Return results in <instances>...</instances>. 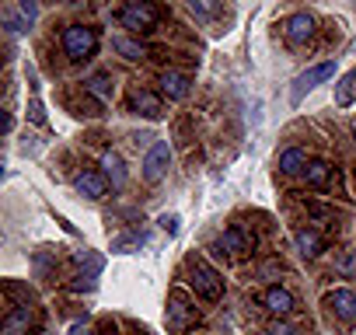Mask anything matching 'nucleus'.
I'll return each instance as SVG.
<instances>
[{
    "label": "nucleus",
    "mask_w": 356,
    "mask_h": 335,
    "mask_svg": "<svg viewBox=\"0 0 356 335\" xmlns=\"http://www.w3.org/2000/svg\"><path fill=\"white\" fill-rule=\"evenodd\" d=\"M112 49H115L119 56H126V60H147V56L154 53L150 46H143V42H136V39H126V35L112 39Z\"/></svg>",
    "instance_id": "aec40b11"
},
{
    "label": "nucleus",
    "mask_w": 356,
    "mask_h": 335,
    "mask_svg": "<svg viewBox=\"0 0 356 335\" xmlns=\"http://www.w3.org/2000/svg\"><path fill=\"white\" fill-rule=\"evenodd\" d=\"M143 241H147V234H143V231H129V234L112 238V252H115V255H129V252H136Z\"/></svg>",
    "instance_id": "4be33fe9"
},
{
    "label": "nucleus",
    "mask_w": 356,
    "mask_h": 335,
    "mask_svg": "<svg viewBox=\"0 0 356 335\" xmlns=\"http://www.w3.org/2000/svg\"><path fill=\"white\" fill-rule=\"evenodd\" d=\"M98 49V32L91 25H67L63 28V53L70 63H81V60H91Z\"/></svg>",
    "instance_id": "f03ea898"
},
{
    "label": "nucleus",
    "mask_w": 356,
    "mask_h": 335,
    "mask_svg": "<svg viewBox=\"0 0 356 335\" xmlns=\"http://www.w3.org/2000/svg\"><path fill=\"white\" fill-rule=\"evenodd\" d=\"M32 325H35L32 304H15V307L4 314V325H0V332H4V335H29Z\"/></svg>",
    "instance_id": "9d476101"
},
{
    "label": "nucleus",
    "mask_w": 356,
    "mask_h": 335,
    "mask_svg": "<svg viewBox=\"0 0 356 335\" xmlns=\"http://www.w3.org/2000/svg\"><path fill=\"white\" fill-rule=\"evenodd\" d=\"M283 32H286V42H290V46H307V42H314L318 22H314L307 11H297V15H290V18H286Z\"/></svg>",
    "instance_id": "6e6552de"
},
{
    "label": "nucleus",
    "mask_w": 356,
    "mask_h": 335,
    "mask_svg": "<svg viewBox=\"0 0 356 335\" xmlns=\"http://www.w3.org/2000/svg\"><path fill=\"white\" fill-rule=\"evenodd\" d=\"M304 182H307L311 189H328V182H332V164H328V161H311L307 172H304Z\"/></svg>",
    "instance_id": "6ab92c4d"
},
{
    "label": "nucleus",
    "mask_w": 356,
    "mask_h": 335,
    "mask_svg": "<svg viewBox=\"0 0 356 335\" xmlns=\"http://www.w3.org/2000/svg\"><path fill=\"white\" fill-rule=\"evenodd\" d=\"M325 304L332 307V314L339 321H356V293L353 290H328Z\"/></svg>",
    "instance_id": "ddd939ff"
},
{
    "label": "nucleus",
    "mask_w": 356,
    "mask_h": 335,
    "mask_svg": "<svg viewBox=\"0 0 356 335\" xmlns=\"http://www.w3.org/2000/svg\"><path fill=\"white\" fill-rule=\"evenodd\" d=\"M353 335H356V332H353Z\"/></svg>",
    "instance_id": "72a5a7b5"
},
{
    "label": "nucleus",
    "mask_w": 356,
    "mask_h": 335,
    "mask_svg": "<svg viewBox=\"0 0 356 335\" xmlns=\"http://www.w3.org/2000/svg\"><path fill=\"white\" fill-rule=\"evenodd\" d=\"M213 252L217 255H227V259H245V255L255 252V234H248L241 224H234V227H227L220 234V241L213 245Z\"/></svg>",
    "instance_id": "39448f33"
},
{
    "label": "nucleus",
    "mask_w": 356,
    "mask_h": 335,
    "mask_svg": "<svg viewBox=\"0 0 356 335\" xmlns=\"http://www.w3.org/2000/svg\"><path fill=\"white\" fill-rule=\"evenodd\" d=\"M77 265H81V272L74 276V283H70V290H95V279H98V272H102V255H95V252H77Z\"/></svg>",
    "instance_id": "1a4fd4ad"
},
{
    "label": "nucleus",
    "mask_w": 356,
    "mask_h": 335,
    "mask_svg": "<svg viewBox=\"0 0 356 335\" xmlns=\"http://www.w3.org/2000/svg\"><path fill=\"white\" fill-rule=\"evenodd\" d=\"M186 269H189V286L196 290V297H203L210 304L224 297V279H220V272L203 255H189L186 259Z\"/></svg>",
    "instance_id": "f257e3e1"
},
{
    "label": "nucleus",
    "mask_w": 356,
    "mask_h": 335,
    "mask_svg": "<svg viewBox=\"0 0 356 335\" xmlns=\"http://www.w3.org/2000/svg\"><path fill=\"white\" fill-rule=\"evenodd\" d=\"M29 119H32L35 126H46V112H42V101H39V98L29 101Z\"/></svg>",
    "instance_id": "bb28decb"
},
{
    "label": "nucleus",
    "mask_w": 356,
    "mask_h": 335,
    "mask_svg": "<svg viewBox=\"0 0 356 335\" xmlns=\"http://www.w3.org/2000/svg\"><path fill=\"white\" fill-rule=\"evenodd\" d=\"M164 321H168V328H171V332H186V328H193V325L200 321V311H196V304H193L182 290H175V293L168 297Z\"/></svg>",
    "instance_id": "20e7f679"
},
{
    "label": "nucleus",
    "mask_w": 356,
    "mask_h": 335,
    "mask_svg": "<svg viewBox=\"0 0 356 335\" xmlns=\"http://www.w3.org/2000/svg\"><path fill=\"white\" fill-rule=\"evenodd\" d=\"M307 213H311L321 227H339V224H335V210H328V206H321V203H311Z\"/></svg>",
    "instance_id": "b1692460"
},
{
    "label": "nucleus",
    "mask_w": 356,
    "mask_h": 335,
    "mask_svg": "<svg viewBox=\"0 0 356 335\" xmlns=\"http://www.w3.org/2000/svg\"><path fill=\"white\" fill-rule=\"evenodd\" d=\"M293 238H297V248H300V255H304V259H318V255L325 252L321 234H318V231H311V227H300Z\"/></svg>",
    "instance_id": "a211bd4d"
},
{
    "label": "nucleus",
    "mask_w": 356,
    "mask_h": 335,
    "mask_svg": "<svg viewBox=\"0 0 356 335\" xmlns=\"http://www.w3.org/2000/svg\"><path fill=\"white\" fill-rule=\"evenodd\" d=\"M74 335H98V332H91V328H74Z\"/></svg>",
    "instance_id": "2f4dec72"
},
{
    "label": "nucleus",
    "mask_w": 356,
    "mask_h": 335,
    "mask_svg": "<svg viewBox=\"0 0 356 335\" xmlns=\"http://www.w3.org/2000/svg\"><path fill=\"white\" fill-rule=\"evenodd\" d=\"M35 272H39V279H53V255H49V248H42L35 255Z\"/></svg>",
    "instance_id": "393cba45"
},
{
    "label": "nucleus",
    "mask_w": 356,
    "mask_h": 335,
    "mask_svg": "<svg viewBox=\"0 0 356 335\" xmlns=\"http://www.w3.org/2000/svg\"><path fill=\"white\" fill-rule=\"evenodd\" d=\"M84 91H88V95H95V98L105 105V101H112L115 84H112V77H108V74H95V77H88V81H84Z\"/></svg>",
    "instance_id": "412c9836"
},
{
    "label": "nucleus",
    "mask_w": 356,
    "mask_h": 335,
    "mask_svg": "<svg viewBox=\"0 0 356 335\" xmlns=\"http://www.w3.org/2000/svg\"><path fill=\"white\" fill-rule=\"evenodd\" d=\"M18 11H22V18H25V25L32 28V22L39 18V4H32V0H25V4H18Z\"/></svg>",
    "instance_id": "c85d7f7f"
},
{
    "label": "nucleus",
    "mask_w": 356,
    "mask_h": 335,
    "mask_svg": "<svg viewBox=\"0 0 356 335\" xmlns=\"http://www.w3.org/2000/svg\"><path fill=\"white\" fill-rule=\"evenodd\" d=\"M133 335H150V332H143V328H133Z\"/></svg>",
    "instance_id": "473e14b6"
},
{
    "label": "nucleus",
    "mask_w": 356,
    "mask_h": 335,
    "mask_svg": "<svg viewBox=\"0 0 356 335\" xmlns=\"http://www.w3.org/2000/svg\"><path fill=\"white\" fill-rule=\"evenodd\" d=\"M157 22H161V8L157 4H147V0H133V4L119 8V25L129 28V32H136V35L154 32Z\"/></svg>",
    "instance_id": "7ed1b4c3"
},
{
    "label": "nucleus",
    "mask_w": 356,
    "mask_h": 335,
    "mask_svg": "<svg viewBox=\"0 0 356 335\" xmlns=\"http://www.w3.org/2000/svg\"><path fill=\"white\" fill-rule=\"evenodd\" d=\"M74 189L84 196V199H102L105 193H108V179L102 175V172H81L77 179H74Z\"/></svg>",
    "instance_id": "f8f14e48"
},
{
    "label": "nucleus",
    "mask_w": 356,
    "mask_h": 335,
    "mask_svg": "<svg viewBox=\"0 0 356 335\" xmlns=\"http://www.w3.org/2000/svg\"><path fill=\"white\" fill-rule=\"evenodd\" d=\"M266 332H269V335H297V328H293V325H286V321H273Z\"/></svg>",
    "instance_id": "c756f323"
},
{
    "label": "nucleus",
    "mask_w": 356,
    "mask_h": 335,
    "mask_svg": "<svg viewBox=\"0 0 356 335\" xmlns=\"http://www.w3.org/2000/svg\"><path fill=\"white\" fill-rule=\"evenodd\" d=\"M129 108H133L136 115H143V119H161V115H164V101H161L154 91H147V88H136V91L129 95Z\"/></svg>",
    "instance_id": "9b49d317"
},
{
    "label": "nucleus",
    "mask_w": 356,
    "mask_h": 335,
    "mask_svg": "<svg viewBox=\"0 0 356 335\" xmlns=\"http://www.w3.org/2000/svg\"><path fill=\"white\" fill-rule=\"evenodd\" d=\"M161 95L171 98V101H182L189 95V77L178 74V70H164L161 74Z\"/></svg>",
    "instance_id": "2eb2a0df"
},
{
    "label": "nucleus",
    "mask_w": 356,
    "mask_h": 335,
    "mask_svg": "<svg viewBox=\"0 0 356 335\" xmlns=\"http://www.w3.org/2000/svg\"><path fill=\"white\" fill-rule=\"evenodd\" d=\"M161 227L175 238V234H178V227H182V217H178V213H164V217H161Z\"/></svg>",
    "instance_id": "cd10ccee"
},
{
    "label": "nucleus",
    "mask_w": 356,
    "mask_h": 335,
    "mask_svg": "<svg viewBox=\"0 0 356 335\" xmlns=\"http://www.w3.org/2000/svg\"><path fill=\"white\" fill-rule=\"evenodd\" d=\"M328 77H335V60H325V63H318V67L304 70V74L293 81V88H290V105H300V101H304V95H307V91H314L318 84H325Z\"/></svg>",
    "instance_id": "423d86ee"
},
{
    "label": "nucleus",
    "mask_w": 356,
    "mask_h": 335,
    "mask_svg": "<svg viewBox=\"0 0 356 335\" xmlns=\"http://www.w3.org/2000/svg\"><path fill=\"white\" fill-rule=\"evenodd\" d=\"M262 304H266V311L269 314H290L293 311V293L286 290V286H269L266 293H262Z\"/></svg>",
    "instance_id": "4468645a"
},
{
    "label": "nucleus",
    "mask_w": 356,
    "mask_h": 335,
    "mask_svg": "<svg viewBox=\"0 0 356 335\" xmlns=\"http://www.w3.org/2000/svg\"><path fill=\"white\" fill-rule=\"evenodd\" d=\"M273 272H280V262H276V259H273V262H266V265H262V276H273Z\"/></svg>",
    "instance_id": "7c9ffc66"
},
{
    "label": "nucleus",
    "mask_w": 356,
    "mask_h": 335,
    "mask_svg": "<svg viewBox=\"0 0 356 335\" xmlns=\"http://www.w3.org/2000/svg\"><path fill=\"white\" fill-rule=\"evenodd\" d=\"M307 150H300V147H286L280 157H276V168L283 175H300V172H307Z\"/></svg>",
    "instance_id": "dca6fc26"
},
{
    "label": "nucleus",
    "mask_w": 356,
    "mask_h": 335,
    "mask_svg": "<svg viewBox=\"0 0 356 335\" xmlns=\"http://www.w3.org/2000/svg\"><path fill=\"white\" fill-rule=\"evenodd\" d=\"M189 11H193L196 18H213L220 8H217V4H207V0H193V4H189Z\"/></svg>",
    "instance_id": "a878e982"
},
{
    "label": "nucleus",
    "mask_w": 356,
    "mask_h": 335,
    "mask_svg": "<svg viewBox=\"0 0 356 335\" xmlns=\"http://www.w3.org/2000/svg\"><path fill=\"white\" fill-rule=\"evenodd\" d=\"M168 164H171V147H168V140H157L150 150H147V157H143V182H161L164 179V172H168Z\"/></svg>",
    "instance_id": "0eeeda50"
},
{
    "label": "nucleus",
    "mask_w": 356,
    "mask_h": 335,
    "mask_svg": "<svg viewBox=\"0 0 356 335\" xmlns=\"http://www.w3.org/2000/svg\"><path fill=\"white\" fill-rule=\"evenodd\" d=\"M102 175L112 182V189H122V186H126V164H122V157H119L115 150H108V154L102 157Z\"/></svg>",
    "instance_id": "f3484780"
},
{
    "label": "nucleus",
    "mask_w": 356,
    "mask_h": 335,
    "mask_svg": "<svg viewBox=\"0 0 356 335\" xmlns=\"http://www.w3.org/2000/svg\"><path fill=\"white\" fill-rule=\"evenodd\" d=\"M353 98H356V70H349V74L335 84V105H339V108L353 105Z\"/></svg>",
    "instance_id": "5701e85b"
}]
</instances>
